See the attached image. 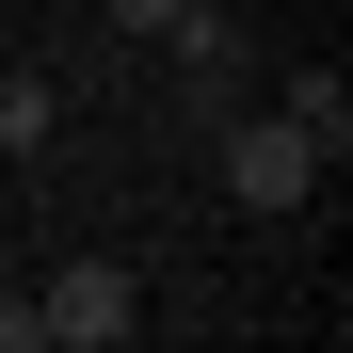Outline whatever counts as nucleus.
Segmentation results:
<instances>
[{"label":"nucleus","instance_id":"nucleus-5","mask_svg":"<svg viewBox=\"0 0 353 353\" xmlns=\"http://www.w3.org/2000/svg\"><path fill=\"white\" fill-rule=\"evenodd\" d=\"M48 129H65V97L17 65V81H0V161H48Z\"/></svg>","mask_w":353,"mask_h":353},{"label":"nucleus","instance_id":"nucleus-1","mask_svg":"<svg viewBox=\"0 0 353 353\" xmlns=\"http://www.w3.org/2000/svg\"><path fill=\"white\" fill-rule=\"evenodd\" d=\"M209 176H225L241 209H305L337 161H321L305 129H289V112H209Z\"/></svg>","mask_w":353,"mask_h":353},{"label":"nucleus","instance_id":"nucleus-4","mask_svg":"<svg viewBox=\"0 0 353 353\" xmlns=\"http://www.w3.org/2000/svg\"><path fill=\"white\" fill-rule=\"evenodd\" d=\"M273 112H289L321 161H353V81H337V65H289V97H273Z\"/></svg>","mask_w":353,"mask_h":353},{"label":"nucleus","instance_id":"nucleus-3","mask_svg":"<svg viewBox=\"0 0 353 353\" xmlns=\"http://www.w3.org/2000/svg\"><path fill=\"white\" fill-rule=\"evenodd\" d=\"M161 48H176V81H193V112H225V81H241V32H225V0H176V17H161Z\"/></svg>","mask_w":353,"mask_h":353},{"label":"nucleus","instance_id":"nucleus-2","mask_svg":"<svg viewBox=\"0 0 353 353\" xmlns=\"http://www.w3.org/2000/svg\"><path fill=\"white\" fill-rule=\"evenodd\" d=\"M48 353H112V337H145V273L129 257H65V289H48Z\"/></svg>","mask_w":353,"mask_h":353},{"label":"nucleus","instance_id":"nucleus-6","mask_svg":"<svg viewBox=\"0 0 353 353\" xmlns=\"http://www.w3.org/2000/svg\"><path fill=\"white\" fill-rule=\"evenodd\" d=\"M97 17H112V32H145V48H161V17H176V0H97Z\"/></svg>","mask_w":353,"mask_h":353}]
</instances>
